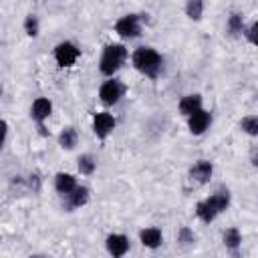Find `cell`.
I'll return each instance as SVG.
<instances>
[{"mask_svg":"<svg viewBox=\"0 0 258 258\" xmlns=\"http://www.w3.org/2000/svg\"><path fill=\"white\" fill-rule=\"evenodd\" d=\"M133 67L139 71V73H143V75H147V77H151V79H155L157 75H159V71H161V64H163V60H161V54L155 50V48H149V46H141V48H137L135 52H133Z\"/></svg>","mask_w":258,"mask_h":258,"instance_id":"cell-1","label":"cell"},{"mask_svg":"<svg viewBox=\"0 0 258 258\" xmlns=\"http://www.w3.org/2000/svg\"><path fill=\"white\" fill-rule=\"evenodd\" d=\"M127 58V48L123 44H107L99 62V69L103 75H113L115 71L121 69V64Z\"/></svg>","mask_w":258,"mask_h":258,"instance_id":"cell-2","label":"cell"},{"mask_svg":"<svg viewBox=\"0 0 258 258\" xmlns=\"http://www.w3.org/2000/svg\"><path fill=\"white\" fill-rule=\"evenodd\" d=\"M115 30H117L121 36H125V38H135V36H139V32H141L139 14H127V16H123V18H119L117 24H115Z\"/></svg>","mask_w":258,"mask_h":258,"instance_id":"cell-3","label":"cell"},{"mask_svg":"<svg viewBox=\"0 0 258 258\" xmlns=\"http://www.w3.org/2000/svg\"><path fill=\"white\" fill-rule=\"evenodd\" d=\"M123 93H125V87L119 81H115V79L103 83L101 89H99V97H101V101L105 105H115L123 97Z\"/></svg>","mask_w":258,"mask_h":258,"instance_id":"cell-4","label":"cell"},{"mask_svg":"<svg viewBox=\"0 0 258 258\" xmlns=\"http://www.w3.org/2000/svg\"><path fill=\"white\" fill-rule=\"evenodd\" d=\"M54 58H56V62L60 67H71L79 58V48L73 42H60L54 48Z\"/></svg>","mask_w":258,"mask_h":258,"instance_id":"cell-5","label":"cell"},{"mask_svg":"<svg viewBox=\"0 0 258 258\" xmlns=\"http://www.w3.org/2000/svg\"><path fill=\"white\" fill-rule=\"evenodd\" d=\"M107 250L113 258H123L129 252V240L123 234H111L107 238Z\"/></svg>","mask_w":258,"mask_h":258,"instance_id":"cell-6","label":"cell"},{"mask_svg":"<svg viewBox=\"0 0 258 258\" xmlns=\"http://www.w3.org/2000/svg\"><path fill=\"white\" fill-rule=\"evenodd\" d=\"M93 129H95L97 137L105 139V137L115 129V119H113V115H109V113H97L95 119H93Z\"/></svg>","mask_w":258,"mask_h":258,"instance_id":"cell-7","label":"cell"},{"mask_svg":"<svg viewBox=\"0 0 258 258\" xmlns=\"http://www.w3.org/2000/svg\"><path fill=\"white\" fill-rule=\"evenodd\" d=\"M212 171H214V165H212L210 161H206V159H200V161H196V163L191 165L189 175H191L194 181H198V183H206V181H210Z\"/></svg>","mask_w":258,"mask_h":258,"instance_id":"cell-8","label":"cell"},{"mask_svg":"<svg viewBox=\"0 0 258 258\" xmlns=\"http://www.w3.org/2000/svg\"><path fill=\"white\" fill-rule=\"evenodd\" d=\"M50 111H52V103H50L48 99L40 97V99H36V101L32 103L30 115H32V119H34L36 123H40V127H42V121H44V119L50 115Z\"/></svg>","mask_w":258,"mask_h":258,"instance_id":"cell-9","label":"cell"},{"mask_svg":"<svg viewBox=\"0 0 258 258\" xmlns=\"http://www.w3.org/2000/svg\"><path fill=\"white\" fill-rule=\"evenodd\" d=\"M210 121H212V115H210L208 111L200 109L198 113H194V115L189 117V131L196 133V135H200V133H204V131L208 129Z\"/></svg>","mask_w":258,"mask_h":258,"instance_id":"cell-10","label":"cell"},{"mask_svg":"<svg viewBox=\"0 0 258 258\" xmlns=\"http://www.w3.org/2000/svg\"><path fill=\"white\" fill-rule=\"evenodd\" d=\"M206 202L210 204V208H212L216 214H220V212H224V210L230 206V194H228V189H218V191L212 194Z\"/></svg>","mask_w":258,"mask_h":258,"instance_id":"cell-11","label":"cell"},{"mask_svg":"<svg viewBox=\"0 0 258 258\" xmlns=\"http://www.w3.org/2000/svg\"><path fill=\"white\" fill-rule=\"evenodd\" d=\"M202 109V97L200 95H185L181 101H179V111L187 117H191L194 113H198Z\"/></svg>","mask_w":258,"mask_h":258,"instance_id":"cell-12","label":"cell"},{"mask_svg":"<svg viewBox=\"0 0 258 258\" xmlns=\"http://www.w3.org/2000/svg\"><path fill=\"white\" fill-rule=\"evenodd\" d=\"M54 187H56L58 194L71 196V194L77 189V181H75V177H73L71 173H58L56 179H54Z\"/></svg>","mask_w":258,"mask_h":258,"instance_id":"cell-13","label":"cell"},{"mask_svg":"<svg viewBox=\"0 0 258 258\" xmlns=\"http://www.w3.org/2000/svg\"><path fill=\"white\" fill-rule=\"evenodd\" d=\"M139 240H141V244L147 246V248H157V246L161 244V232H159L157 228H145V230H141Z\"/></svg>","mask_w":258,"mask_h":258,"instance_id":"cell-14","label":"cell"},{"mask_svg":"<svg viewBox=\"0 0 258 258\" xmlns=\"http://www.w3.org/2000/svg\"><path fill=\"white\" fill-rule=\"evenodd\" d=\"M58 143H60V147H64V149H73V147L77 145V131H75V127L62 129V133L58 135Z\"/></svg>","mask_w":258,"mask_h":258,"instance_id":"cell-15","label":"cell"},{"mask_svg":"<svg viewBox=\"0 0 258 258\" xmlns=\"http://www.w3.org/2000/svg\"><path fill=\"white\" fill-rule=\"evenodd\" d=\"M196 214H198V218L202 220V222H206V224H210L218 214L210 208V204L204 200V202H198V206H196Z\"/></svg>","mask_w":258,"mask_h":258,"instance_id":"cell-16","label":"cell"},{"mask_svg":"<svg viewBox=\"0 0 258 258\" xmlns=\"http://www.w3.org/2000/svg\"><path fill=\"white\" fill-rule=\"evenodd\" d=\"M224 244H226V248H230V250H236V248L242 244V236H240L238 228H228V230L224 232Z\"/></svg>","mask_w":258,"mask_h":258,"instance_id":"cell-17","label":"cell"},{"mask_svg":"<svg viewBox=\"0 0 258 258\" xmlns=\"http://www.w3.org/2000/svg\"><path fill=\"white\" fill-rule=\"evenodd\" d=\"M240 129L248 135H258V115H250V117H244L240 121Z\"/></svg>","mask_w":258,"mask_h":258,"instance_id":"cell-18","label":"cell"},{"mask_svg":"<svg viewBox=\"0 0 258 258\" xmlns=\"http://www.w3.org/2000/svg\"><path fill=\"white\" fill-rule=\"evenodd\" d=\"M87 200H89V189H87V187H77V189L71 194V206H75V208L85 206Z\"/></svg>","mask_w":258,"mask_h":258,"instance_id":"cell-19","label":"cell"},{"mask_svg":"<svg viewBox=\"0 0 258 258\" xmlns=\"http://www.w3.org/2000/svg\"><path fill=\"white\" fill-rule=\"evenodd\" d=\"M242 28H244V22H242V14L234 12V14L228 18V32L236 36V34H240V32H242Z\"/></svg>","mask_w":258,"mask_h":258,"instance_id":"cell-20","label":"cell"},{"mask_svg":"<svg viewBox=\"0 0 258 258\" xmlns=\"http://www.w3.org/2000/svg\"><path fill=\"white\" fill-rule=\"evenodd\" d=\"M77 165H79V171L85 173V175H91L95 171V159L91 155H87V153L79 157V163Z\"/></svg>","mask_w":258,"mask_h":258,"instance_id":"cell-21","label":"cell"},{"mask_svg":"<svg viewBox=\"0 0 258 258\" xmlns=\"http://www.w3.org/2000/svg\"><path fill=\"white\" fill-rule=\"evenodd\" d=\"M202 10H204V4H202L200 0H191V2H187V6H185L187 16L194 18V20H198V18L202 16Z\"/></svg>","mask_w":258,"mask_h":258,"instance_id":"cell-22","label":"cell"},{"mask_svg":"<svg viewBox=\"0 0 258 258\" xmlns=\"http://www.w3.org/2000/svg\"><path fill=\"white\" fill-rule=\"evenodd\" d=\"M24 30L28 36H36L38 34V18L34 14H28L24 20Z\"/></svg>","mask_w":258,"mask_h":258,"instance_id":"cell-23","label":"cell"},{"mask_svg":"<svg viewBox=\"0 0 258 258\" xmlns=\"http://www.w3.org/2000/svg\"><path fill=\"white\" fill-rule=\"evenodd\" d=\"M177 240H179L181 244H191V242L196 240V236H194V232H191L189 228H181L179 234H177Z\"/></svg>","mask_w":258,"mask_h":258,"instance_id":"cell-24","label":"cell"},{"mask_svg":"<svg viewBox=\"0 0 258 258\" xmlns=\"http://www.w3.org/2000/svg\"><path fill=\"white\" fill-rule=\"evenodd\" d=\"M246 34H248V40H250L254 46H258V20L248 28V32H246Z\"/></svg>","mask_w":258,"mask_h":258,"instance_id":"cell-25","label":"cell"},{"mask_svg":"<svg viewBox=\"0 0 258 258\" xmlns=\"http://www.w3.org/2000/svg\"><path fill=\"white\" fill-rule=\"evenodd\" d=\"M30 187H32L34 191L40 189V179H38V175H32V177H30Z\"/></svg>","mask_w":258,"mask_h":258,"instance_id":"cell-26","label":"cell"},{"mask_svg":"<svg viewBox=\"0 0 258 258\" xmlns=\"http://www.w3.org/2000/svg\"><path fill=\"white\" fill-rule=\"evenodd\" d=\"M252 163L258 167V149H254V151H252Z\"/></svg>","mask_w":258,"mask_h":258,"instance_id":"cell-27","label":"cell"},{"mask_svg":"<svg viewBox=\"0 0 258 258\" xmlns=\"http://www.w3.org/2000/svg\"><path fill=\"white\" fill-rule=\"evenodd\" d=\"M30 258H46V256H40V254H34V256H30Z\"/></svg>","mask_w":258,"mask_h":258,"instance_id":"cell-28","label":"cell"}]
</instances>
